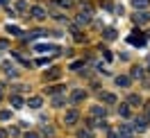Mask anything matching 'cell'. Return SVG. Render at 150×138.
Here are the masks:
<instances>
[{
  "label": "cell",
  "mask_w": 150,
  "mask_h": 138,
  "mask_svg": "<svg viewBox=\"0 0 150 138\" xmlns=\"http://www.w3.org/2000/svg\"><path fill=\"white\" fill-rule=\"evenodd\" d=\"M134 129L143 131V129H146V120H143V118H137V120H134Z\"/></svg>",
  "instance_id": "obj_17"
},
{
  "label": "cell",
  "mask_w": 150,
  "mask_h": 138,
  "mask_svg": "<svg viewBox=\"0 0 150 138\" xmlns=\"http://www.w3.org/2000/svg\"><path fill=\"white\" fill-rule=\"evenodd\" d=\"M57 104V106H62V104H64V97H55V100H52Z\"/></svg>",
  "instance_id": "obj_28"
},
{
  "label": "cell",
  "mask_w": 150,
  "mask_h": 138,
  "mask_svg": "<svg viewBox=\"0 0 150 138\" xmlns=\"http://www.w3.org/2000/svg\"><path fill=\"white\" fill-rule=\"evenodd\" d=\"M105 39H107V41H114V39H116V29L107 27V29H105Z\"/></svg>",
  "instance_id": "obj_16"
},
{
  "label": "cell",
  "mask_w": 150,
  "mask_h": 138,
  "mask_svg": "<svg viewBox=\"0 0 150 138\" xmlns=\"http://www.w3.org/2000/svg\"><path fill=\"white\" fill-rule=\"evenodd\" d=\"M25 138H37V134H25Z\"/></svg>",
  "instance_id": "obj_30"
},
{
  "label": "cell",
  "mask_w": 150,
  "mask_h": 138,
  "mask_svg": "<svg viewBox=\"0 0 150 138\" xmlns=\"http://www.w3.org/2000/svg\"><path fill=\"white\" fill-rule=\"evenodd\" d=\"M59 77V68H52L50 73H48V79H57Z\"/></svg>",
  "instance_id": "obj_20"
},
{
  "label": "cell",
  "mask_w": 150,
  "mask_h": 138,
  "mask_svg": "<svg viewBox=\"0 0 150 138\" xmlns=\"http://www.w3.org/2000/svg\"><path fill=\"white\" fill-rule=\"evenodd\" d=\"M132 77H134V79H143V68H134V70H132Z\"/></svg>",
  "instance_id": "obj_18"
},
{
  "label": "cell",
  "mask_w": 150,
  "mask_h": 138,
  "mask_svg": "<svg viewBox=\"0 0 150 138\" xmlns=\"http://www.w3.org/2000/svg\"><path fill=\"white\" fill-rule=\"evenodd\" d=\"M7 29H9V34H14V36H21V29L16 27V25H9Z\"/></svg>",
  "instance_id": "obj_21"
},
{
  "label": "cell",
  "mask_w": 150,
  "mask_h": 138,
  "mask_svg": "<svg viewBox=\"0 0 150 138\" xmlns=\"http://www.w3.org/2000/svg\"><path fill=\"white\" fill-rule=\"evenodd\" d=\"M130 82H132V77H127V75H118V77H116V84H118V86H130Z\"/></svg>",
  "instance_id": "obj_9"
},
{
  "label": "cell",
  "mask_w": 150,
  "mask_h": 138,
  "mask_svg": "<svg viewBox=\"0 0 150 138\" xmlns=\"http://www.w3.org/2000/svg\"><path fill=\"white\" fill-rule=\"evenodd\" d=\"M41 104H43V97H39V95H34V97H30V100H28L30 109H41Z\"/></svg>",
  "instance_id": "obj_6"
},
{
  "label": "cell",
  "mask_w": 150,
  "mask_h": 138,
  "mask_svg": "<svg viewBox=\"0 0 150 138\" xmlns=\"http://www.w3.org/2000/svg\"><path fill=\"white\" fill-rule=\"evenodd\" d=\"M55 2L59 5V7H71V5H73L71 0H55Z\"/></svg>",
  "instance_id": "obj_23"
},
{
  "label": "cell",
  "mask_w": 150,
  "mask_h": 138,
  "mask_svg": "<svg viewBox=\"0 0 150 138\" xmlns=\"http://www.w3.org/2000/svg\"><path fill=\"white\" fill-rule=\"evenodd\" d=\"M0 102H2V84H0Z\"/></svg>",
  "instance_id": "obj_32"
},
{
  "label": "cell",
  "mask_w": 150,
  "mask_h": 138,
  "mask_svg": "<svg viewBox=\"0 0 150 138\" xmlns=\"http://www.w3.org/2000/svg\"><path fill=\"white\" fill-rule=\"evenodd\" d=\"M134 131H137L134 125H121V127H118V136H121V138H132V136H134Z\"/></svg>",
  "instance_id": "obj_1"
},
{
  "label": "cell",
  "mask_w": 150,
  "mask_h": 138,
  "mask_svg": "<svg viewBox=\"0 0 150 138\" xmlns=\"http://www.w3.org/2000/svg\"><path fill=\"white\" fill-rule=\"evenodd\" d=\"M5 2H7V0H0V5H5Z\"/></svg>",
  "instance_id": "obj_33"
},
{
  "label": "cell",
  "mask_w": 150,
  "mask_h": 138,
  "mask_svg": "<svg viewBox=\"0 0 150 138\" xmlns=\"http://www.w3.org/2000/svg\"><path fill=\"white\" fill-rule=\"evenodd\" d=\"M7 48H9V43H7L5 39H0V50H7Z\"/></svg>",
  "instance_id": "obj_26"
},
{
  "label": "cell",
  "mask_w": 150,
  "mask_h": 138,
  "mask_svg": "<svg viewBox=\"0 0 150 138\" xmlns=\"http://www.w3.org/2000/svg\"><path fill=\"white\" fill-rule=\"evenodd\" d=\"M80 66H84V61H75V64H71V68H73V70H77Z\"/></svg>",
  "instance_id": "obj_27"
},
{
  "label": "cell",
  "mask_w": 150,
  "mask_h": 138,
  "mask_svg": "<svg viewBox=\"0 0 150 138\" xmlns=\"http://www.w3.org/2000/svg\"><path fill=\"white\" fill-rule=\"evenodd\" d=\"M100 100H103L105 104H114V102H116V95H112V93H103Z\"/></svg>",
  "instance_id": "obj_11"
},
{
  "label": "cell",
  "mask_w": 150,
  "mask_h": 138,
  "mask_svg": "<svg viewBox=\"0 0 150 138\" xmlns=\"http://www.w3.org/2000/svg\"><path fill=\"white\" fill-rule=\"evenodd\" d=\"M77 118H80V113H77L75 109H71V111H66L64 122H66V125H75V122H77Z\"/></svg>",
  "instance_id": "obj_3"
},
{
  "label": "cell",
  "mask_w": 150,
  "mask_h": 138,
  "mask_svg": "<svg viewBox=\"0 0 150 138\" xmlns=\"http://www.w3.org/2000/svg\"><path fill=\"white\" fill-rule=\"evenodd\" d=\"M84 95H86V93L82 91V88H75V91L71 93V102H82V100H84Z\"/></svg>",
  "instance_id": "obj_7"
},
{
  "label": "cell",
  "mask_w": 150,
  "mask_h": 138,
  "mask_svg": "<svg viewBox=\"0 0 150 138\" xmlns=\"http://www.w3.org/2000/svg\"><path fill=\"white\" fill-rule=\"evenodd\" d=\"M91 113H93V116H98V118H100V116L105 118V113H107V109H105V106H93V109H91Z\"/></svg>",
  "instance_id": "obj_15"
},
{
  "label": "cell",
  "mask_w": 150,
  "mask_h": 138,
  "mask_svg": "<svg viewBox=\"0 0 150 138\" xmlns=\"http://www.w3.org/2000/svg\"><path fill=\"white\" fill-rule=\"evenodd\" d=\"M132 5H134L137 9H146V7L150 5V0H132Z\"/></svg>",
  "instance_id": "obj_13"
},
{
  "label": "cell",
  "mask_w": 150,
  "mask_h": 138,
  "mask_svg": "<svg viewBox=\"0 0 150 138\" xmlns=\"http://www.w3.org/2000/svg\"><path fill=\"white\" fill-rule=\"evenodd\" d=\"M107 138H121V136H118V134H109Z\"/></svg>",
  "instance_id": "obj_31"
},
{
  "label": "cell",
  "mask_w": 150,
  "mask_h": 138,
  "mask_svg": "<svg viewBox=\"0 0 150 138\" xmlns=\"http://www.w3.org/2000/svg\"><path fill=\"white\" fill-rule=\"evenodd\" d=\"M9 102H11V106H14V109H21V106H23V97H21V95H11Z\"/></svg>",
  "instance_id": "obj_10"
},
{
  "label": "cell",
  "mask_w": 150,
  "mask_h": 138,
  "mask_svg": "<svg viewBox=\"0 0 150 138\" xmlns=\"http://www.w3.org/2000/svg\"><path fill=\"white\" fill-rule=\"evenodd\" d=\"M9 116H11L9 111H0V120H9Z\"/></svg>",
  "instance_id": "obj_25"
},
{
  "label": "cell",
  "mask_w": 150,
  "mask_h": 138,
  "mask_svg": "<svg viewBox=\"0 0 150 138\" xmlns=\"http://www.w3.org/2000/svg\"><path fill=\"white\" fill-rule=\"evenodd\" d=\"M118 113H121L123 118H127V116H130V109H127V106H125V104H123L121 109H118Z\"/></svg>",
  "instance_id": "obj_22"
},
{
  "label": "cell",
  "mask_w": 150,
  "mask_h": 138,
  "mask_svg": "<svg viewBox=\"0 0 150 138\" xmlns=\"http://www.w3.org/2000/svg\"><path fill=\"white\" fill-rule=\"evenodd\" d=\"M37 52H59V48L57 46H34Z\"/></svg>",
  "instance_id": "obj_8"
},
{
  "label": "cell",
  "mask_w": 150,
  "mask_h": 138,
  "mask_svg": "<svg viewBox=\"0 0 150 138\" xmlns=\"http://www.w3.org/2000/svg\"><path fill=\"white\" fill-rule=\"evenodd\" d=\"M77 138H93V131H91V129H80V131H77Z\"/></svg>",
  "instance_id": "obj_14"
},
{
  "label": "cell",
  "mask_w": 150,
  "mask_h": 138,
  "mask_svg": "<svg viewBox=\"0 0 150 138\" xmlns=\"http://www.w3.org/2000/svg\"><path fill=\"white\" fill-rule=\"evenodd\" d=\"M130 43H132V46H146V36H143L141 32H132Z\"/></svg>",
  "instance_id": "obj_2"
},
{
  "label": "cell",
  "mask_w": 150,
  "mask_h": 138,
  "mask_svg": "<svg viewBox=\"0 0 150 138\" xmlns=\"http://www.w3.org/2000/svg\"><path fill=\"white\" fill-rule=\"evenodd\" d=\"M77 20H80V23H82V25H86V23H91V11H82V14H80V16H77Z\"/></svg>",
  "instance_id": "obj_12"
},
{
  "label": "cell",
  "mask_w": 150,
  "mask_h": 138,
  "mask_svg": "<svg viewBox=\"0 0 150 138\" xmlns=\"http://www.w3.org/2000/svg\"><path fill=\"white\" fill-rule=\"evenodd\" d=\"M30 14H32L37 20H43V18H46V9H43V7H39V5H37V7H32Z\"/></svg>",
  "instance_id": "obj_5"
},
{
  "label": "cell",
  "mask_w": 150,
  "mask_h": 138,
  "mask_svg": "<svg viewBox=\"0 0 150 138\" xmlns=\"http://www.w3.org/2000/svg\"><path fill=\"white\" fill-rule=\"evenodd\" d=\"M134 23H137V25H146V23H150V14H148V11H139V14L134 16Z\"/></svg>",
  "instance_id": "obj_4"
},
{
  "label": "cell",
  "mask_w": 150,
  "mask_h": 138,
  "mask_svg": "<svg viewBox=\"0 0 150 138\" xmlns=\"http://www.w3.org/2000/svg\"><path fill=\"white\" fill-rule=\"evenodd\" d=\"M0 138H7V131H2V129H0Z\"/></svg>",
  "instance_id": "obj_29"
},
{
  "label": "cell",
  "mask_w": 150,
  "mask_h": 138,
  "mask_svg": "<svg viewBox=\"0 0 150 138\" xmlns=\"http://www.w3.org/2000/svg\"><path fill=\"white\" fill-rule=\"evenodd\" d=\"M127 104H134V106H137V104H141V97L139 95H130V97H127Z\"/></svg>",
  "instance_id": "obj_19"
},
{
  "label": "cell",
  "mask_w": 150,
  "mask_h": 138,
  "mask_svg": "<svg viewBox=\"0 0 150 138\" xmlns=\"http://www.w3.org/2000/svg\"><path fill=\"white\" fill-rule=\"evenodd\" d=\"M16 9H21V11H25V9H28V5H25V0H18V2H16Z\"/></svg>",
  "instance_id": "obj_24"
}]
</instances>
